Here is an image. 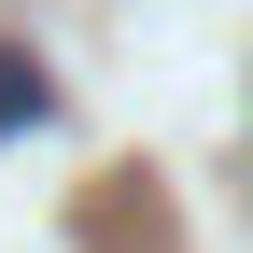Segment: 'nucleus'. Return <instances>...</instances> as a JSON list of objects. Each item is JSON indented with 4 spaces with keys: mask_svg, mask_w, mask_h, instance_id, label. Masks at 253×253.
Segmentation results:
<instances>
[{
    "mask_svg": "<svg viewBox=\"0 0 253 253\" xmlns=\"http://www.w3.org/2000/svg\"><path fill=\"white\" fill-rule=\"evenodd\" d=\"M0 126H42V56L0 42Z\"/></svg>",
    "mask_w": 253,
    "mask_h": 253,
    "instance_id": "1",
    "label": "nucleus"
}]
</instances>
